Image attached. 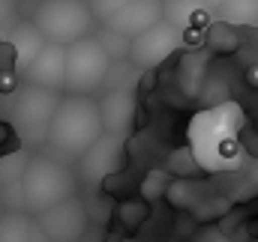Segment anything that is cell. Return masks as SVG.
Masks as SVG:
<instances>
[{"mask_svg":"<svg viewBox=\"0 0 258 242\" xmlns=\"http://www.w3.org/2000/svg\"><path fill=\"white\" fill-rule=\"evenodd\" d=\"M102 117H99V102L87 96H63L54 120L48 126V141L45 147L60 159H81L99 138H102Z\"/></svg>","mask_w":258,"mask_h":242,"instance_id":"obj_1","label":"cell"},{"mask_svg":"<svg viewBox=\"0 0 258 242\" xmlns=\"http://www.w3.org/2000/svg\"><path fill=\"white\" fill-rule=\"evenodd\" d=\"M18 188H21L27 212L39 215V212L63 203L69 197H75L78 180H75V171L63 159H57V156H33L24 165Z\"/></svg>","mask_w":258,"mask_h":242,"instance_id":"obj_2","label":"cell"},{"mask_svg":"<svg viewBox=\"0 0 258 242\" xmlns=\"http://www.w3.org/2000/svg\"><path fill=\"white\" fill-rule=\"evenodd\" d=\"M30 24L39 30V36L48 45L69 48L78 39L93 36L99 21H96V15L90 12L87 3H78V0H45L30 15Z\"/></svg>","mask_w":258,"mask_h":242,"instance_id":"obj_3","label":"cell"},{"mask_svg":"<svg viewBox=\"0 0 258 242\" xmlns=\"http://www.w3.org/2000/svg\"><path fill=\"white\" fill-rule=\"evenodd\" d=\"M231 120H240L234 105H222L219 111H207V114L198 117V123L207 129V132H201V129L192 126V150L198 165L216 171V168H231L237 162L240 150H237L234 126H240V123L231 126Z\"/></svg>","mask_w":258,"mask_h":242,"instance_id":"obj_4","label":"cell"},{"mask_svg":"<svg viewBox=\"0 0 258 242\" xmlns=\"http://www.w3.org/2000/svg\"><path fill=\"white\" fill-rule=\"evenodd\" d=\"M111 66H114V63L105 54V48L99 45L96 36L78 39L75 45L66 48L63 93L66 96H87V99H93V93H99V90L108 84Z\"/></svg>","mask_w":258,"mask_h":242,"instance_id":"obj_5","label":"cell"},{"mask_svg":"<svg viewBox=\"0 0 258 242\" xmlns=\"http://www.w3.org/2000/svg\"><path fill=\"white\" fill-rule=\"evenodd\" d=\"M63 96L51 93V90H42V87H33L27 84V90L18 96V105H15V129L21 132V138L33 147H45L48 141V126L54 120V111L60 105Z\"/></svg>","mask_w":258,"mask_h":242,"instance_id":"obj_6","label":"cell"},{"mask_svg":"<svg viewBox=\"0 0 258 242\" xmlns=\"http://www.w3.org/2000/svg\"><path fill=\"white\" fill-rule=\"evenodd\" d=\"M180 42H183V33L174 27V24H168L165 18L159 21V24H153L150 30H144L141 36H135L132 42H129V54L126 60L135 66V69H156L159 63H165L177 48H180Z\"/></svg>","mask_w":258,"mask_h":242,"instance_id":"obj_7","label":"cell"},{"mask_svg":"<svg viewBox=\"0 0 258 242\" xmlns=\"http://www.w3.org/2000/svg\"><path fill=\"white\" fill-rule=\"evenodd\" d=\"M36 227L51 242H78L87 230V209H84V203L78 197H69L63 203L39 212Z\"/></svg>","mask_w":258,"mask_h":242,"instance_id":"obj_8","label":"cell"},{"mask_svg":"<svg viewBox=\"0 0 258 242\" xmlns=\"http://www.w3.org/2000/svg\"><path fill=\"white\" fill-rule=\"evenodd\" d=\"M162 18H165V3H159V0H132L123 9H117L114 15H108L102 21V27L132 42L135 36H141L144 30H150Z\"/></svg>","mask_w":258,"mask_h":242,"instance_id":"obj_9","label":"cell"},{"mask_svg":"<svg viewBox=\"0 0 258 242\" xmlns=\"http://www.w3.org/2000/svg\"><path fill=\"white\" fill-rule=\"evenodd\" d=\"M123 168V138L102 135L81 159H78V177L87 182H99Z\"/></svg>","mask_w":258,"mask_h":242,"instance_id":"obj_10","label":"cell"},{"mask_svg":"<svg viewBox=\"0 0 258 242\" xmlns=\"http://www.w3.org/2000/svg\"><path fill=\"white\" fill-rule=\"evenodd\" d=\"M99 117L105 135L126 138L135 126V93L129 87H111L99 99Z\"/></svg>","mask_w":258,"mask_h":242,"instance_id":"obj_11","label":"cell"},{"mask_svg":"<svg viewBox=\"0 0 258 242\" xmlns=\"http://www.w3.org/2000/svg\"><path fill=\"white\" fill-rule=\"evenodd\" d=\"M27 75V84L33 87H42V90H63V81H66V48L63 45H48L36 54V60L24 69Z\"/></svg>","mask_w":258,"mask_h":242,"instance_id":"obj_12","label":"cell"},{"mask_svg":"<svg viewBox=\"0 0 258 242\" xmlns=\"http://www.w3.org/2000/svg\"><path fill=\"white\" fill-rule=\"evenodd\" d=\"M9 45L15 48V72H24L30 63L36 60V54L45 48V39L39 36V30L30 21H21L9 33Z\"/></svg>","mask_w":258,"mask_h":242,"instance_id":"obj_13","label":"cell"},{"mask_svg":"<svg viewBox=\"0 0 258 242\" xmlns=\"http://www.w3.org/2000/svg\"><path fill=\"white\" fill-rule=\"evenodd\" d=\"M222 18L228 24H249L258 27V0H228L222 3Z\"/></svg>","mask_w":258,"mask_h":242,"instance_id":"obj_14","label":"cell"},{"mask_svg":"<svg viewBox=\"0 0 258 242\" xmlns=\"http://www.w3.org/2000/svg\"><path fill=\"white\" fill-rule=\"evenodd\" d=\"M171 174L168 171H150L144 182H141V200H147V203H153V200H159V197H165L168 194V188H171Z\"/></svg>","mask_w":258,"mask_h":242,"instance_id":"obj_15","label":"cell"},{"mask_svg":"<svg viewBox=\"0 0 258 242\" xmlns=\"http://www.w3.org/2000/svg\"><path fill=\"white\" fill-rule=\"evenodd\" d=\"M96 39H99V45L105 48V54L111 57V63H114V60H123V57L129 54V39L117 36V33H111V30H105V27H102V33H99Z\"/></svg>","mask_w":258,"mask_h":242,"instance_id":"obj_16","label":"cell"},{"mask_svg":"<svg viewBox=\"0 0 258 242\" xmlns=\"http://www.w3.org/2000/svg\"><path fill=\"white\" fill-rule=\"evenodd\" d=\"M147 200H123L120 203V209H117V215H120V221L126 224V227H138L144 218H147Z\"/></svg>","mask_w":258,"mask_h":242,"instance_id":"obj_17","label":"cell"},{"mask_svg":"<svg viewBox=\"0 0 258 242\" xmlns=\"http://www.w3.org/2000/svg\"><path fill=\"white\" fill-rule=\"evenodd\" d=\"M126 3H132V0H93V3H90V12H93V15H96V21L102 24L108 15H114V12H117V9H123Z\"/></svg>","mask_w":258,"mask_h":242,"instance_id":"obj_18","label":"cell"},{"mask_svg":"<svg viewBox=\"0 0 258 242\" xmlns=\"http://www.w3.org/2000/svg\"><path fill=\"white\" fill-rule=\"evenodd\" d=\"M0 90L3 93H12L15 90V75H0Z\"/></svg>","mask_w":258,"mask_h":242,"instance_id":"obj_19","label":"cell"},{"mask_svg":"<svg viewBox=\"0 0 258 242\" xmlns=\"http://www.w3.org/2000/svg\"><path fill=\"white\" fill-rule=\"evenodd\" d=\"M246 84H249V87H255V90H258V63H252V66L246 69Z\"/></svg>","mask_w":258,"mask_h":242,"instance_id":"obj_20","label":"cell"},{"mask_svg":"<svg viewBox=\"0 0 258 242\" xmlns=\"http://www.w3.org/2000/svg\"><path fill=\"white\" fill-rule=\"evenodd\" d=\"M12 12H15L12 6H3V3H0V27H3V24H6V21L12 18Z\"/></svg>","mask_w":258,"mask_h":242,"instance_id":"obj_21","label":"cell"},{"mask_svg":"<svg viewBox=\"0 0 258 242\" xmlns=\"http://www.w3.org/2000/svg\"><path fill=\"white\" fill-rule=\"evenodd\" d=\"M222 3H225V0H201L204 9H222Z\"/></svg>","mask_w":258,"mask_h":242,"instance_id":"obj_22","label":"cell"},{"mask_svg":"<svg viewBox=\"0 0 258 242\" xmlns=\"http://www.w3.org/2000/svg\"><path fill=\"white\" fill-rule=\"evenodd\" d=\"M174 6H201V0H168Z\"/></svg>","mask_w":258,"mask_h":242,"instance_id":"obj_23","label":"cell"},{"mask_svg":"<svg viewBox=\"0 0 258 242\" xmlns=\"http://www.w3.org/2000/svg\"><path fill=\"white\" fill-rule=\"evenodd\" d=\"M0 3H3V6H15L18 0H0Z\"/></svg>","mask_w":258,"mask_h":242,"instance_id":"obj_24","label":"cell"},{"mask_svg":"<svg viewBox=\"0 0 258 242\" xmlns=\"http://www.w3.org/2000/svg\"><path fill=\"white\" fill-rule=\"evenodd\" d=\"M78 3H87V6H90V3H93V0H78Z\"/></svg>","mask_w":258,"mask_h":242,"instance_id":"obj_25","label":"cell"},{"mask_svg":"<svg viewBox=\"0 0 258 242\" xmlns=\"http://www.w3.org/2000/svg\"><path fill=\"white\" fill-rule=\"evenodd\" d=\"M30 3H36V6H39V3H45V0H30Z\"/></svg>","mask_w":258,"mask_h":242,"instance_id":"obj_26","label":"cell"},{"mask_svg":"<svg viewBox=\"0 0 258 242\" xmlns=\"http://www.w3.org/2000/svg\"><path fill=\"white\" fill-rule=\"evenodd\" d=\"M225 3H228V0H225Z\"/></svg>","mask_w":258,"mask_h":242,"instance_id":"obj_27","label":"cell"},{"mask_svg":"<svg viewBox=\"0 0 258 242\" xmlns=\"http://www.w3.org/2000/svg\"><path fill=\"white\" fill-rule=\"evenodd\" d=\"M159 3H162V0H159Z\"/></svg>","mask_w":258,"mask_h":242,"instance_id":"obj_28","label":"cell"}]
</instances>
